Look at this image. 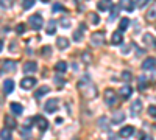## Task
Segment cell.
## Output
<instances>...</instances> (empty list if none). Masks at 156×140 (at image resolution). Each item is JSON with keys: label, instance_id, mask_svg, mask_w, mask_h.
<instances>
[{"label": "cell", "instance_id": "10", "mask_svg": "<svg viewBox=\"0 0 156 140\" xmlns=\"http://www.w3.org/2000/svg\"><path fill=\"white\" fill-rule=\"evenodd\" d=\"M97 8L100 11H109V9H112V0H98Z\"/></svg>", "mask_w": 156, "mask_h": 140}, {"label": "cell", "instance_id": "42", "mask_svg": "<svg viewBox=\"0 0 156 140\" xmlns=\"http://www.w3.org/2000/svg\"><path fill=\"white\" fill-rule=\"evenodd\" d=\"M119 8H120V6H117V8H114V11H112V14H111L109 20H114V19L117 17V14H119Z\"/></svg>", "mask_w": 156, "mask_h": 140}, {"label": "cell", "instance_id": "23", "mask_svg": "<svg viewBox=\"0 0 156 140\" xmlns=\"http://www.w3.org/2000/svg\"><path fill=\"white\" fill-rule=\"evenodd\" d=\"M56 45L59 50H66L69 47V39H66V37H58L56 39Z\"/></svg>", "mask_w": 156, "mask_h": 140}, {"label": "cell", "instance_id": "41", "mask_svg": "<svg viewBox=\"0 0 156 140\" xmlns=\"http://www.w3.org/2000/svg\"><path fill=\"white\" fill-rule=\"evenodd\" d=\"M148 114H150L151 117H154V118H156V106H153V104H151V106H148Z\"/></svg>", "mask_w": 156, "mask_h": 140}, {"label": "cell", "instance_id": "12", "mask_svg": "<svg viewBox=\"0 0 156 140\" xmlns=\"http://www.w3.org/2000/svg\"><path fill=\"white\" fill-rule=\"evenodd\" d=\"M156 67V58H147L142 62V69L144 70H153Z\"/></svg>", "mask_w": 156, "mask_h": 140}, {"label": "cell", "instance_id": "21", "mask_svg": "<svg viewBox=\"0 0 156 140\" xmlns=\"http://www.w3.org/2000/svg\"><path fill=\"white\" fill-rule=\"evenodd\" d=\"M48 90H50V87H48V86H42V87H39L37 90L34 92V98H36V100L42 98L45 94H48Z\"/></svg>", "mask_w": 156, "mask_h": 140}, {"label": "cell", "instance_id": "6", "mask_svg": "<svg viewBox=\"0 0 156 140\" xmlns=\"http://www.w3.org/2000/svg\"><path fill=\"white\" fill-rule=\"evenodd\" d=\"M36 80L34 78H31V76H27V78H23L22 81H20V87L22 89H25V90H30V89H33L34 86H36Z\"/></svg>", "mask_w": 156, "mask_h": 140}, {"label": "cell", "instance_id": "22", "mask_svg": "<svg viewBox=\"0 0 156 140\" xmlns=\"http://www.w3.org/2000/svg\"><path fill=\"white\" fill-rule=\"evenodd\" d=\"M147 20H150V22H153V20H156V2L151 5V8L147 11Z\"/></svg>", "mask_w": 156, "mask_h": 140}, {"label": "cell", "instance_id": "20", "mask_svg": "<svg viewBox=\"0 0 156 140\" xmlns=\"http://www.w3.org/2000/svg\"><path fill=\"white\" fill-rule=\"evenodd\" d=\"M9 109H11V112L14 114V115H22V112H23V108H22V104H19V103H11V106H9Z\"/></svg>", "mask_w": 156, "mask_h": 140}, {"label": "cell", "instance_id": "4", "mask_svg": "<svg viewBox=\"0 0 156 140\" xmlns=\"http://www.w3.org/2000/svg\"><path fill=\"white\" fill-rule=\"evenodd\" d=\"M44 109H45V112H48V114L56 112V111H58V100H56V98H50V100H47V101H45V104H44Z\"/></svg>", "mask_w": 156, "mask_h": 140}, {"label": "cell", "instance_id": "46", "mask_svg": "<svg viewBox=\"0 0 156 140\" xmlns=\"http://www.w3.org/2000/svg\"><path fill=\"white\" fill-rule=\"evenodd\" d=\"M142 140H153V138H151L150 135H145V137H144V138H142Z\"/></svg>", "mask_w": 156, "mask_h": 140}, {"label": "cell", "instance_id": "1", "mask_svg": "<svg viewBox=\"0 0 156 140\" xmlns=\"http://www.w3.org/2000/svg\"><path fill=\"white\" fill-rule=\"evenodd\" d=\"M78 89L83 92V95L86 98H95L97 97V87L90 83L89 76L86 75L83 80H80V83H78Z\"/></svg>", "mask_w": 156, "mask_h": 140}, {"label": "cell", "instance_id": "33", "mask_svg": "<svg viewBox=\"0 0 156 140\" xmlns=\"http://www.w3.org/2000/svg\"><path fill=\"white\" fill-rule=\"evenodd\" d=\"M2 140H12L11 132H9V129H8V128H5V129L2 131Z\"/></svg>", "mask_w": 156, "mask_h": 140}, {"label": "cell", "instance_id": "47", "mask_svg": "<svg viewBox=\"0 0 156 140\" xmlns=\"http://www.w3.org/2000/svg\"><path fill=\"white\" fill-rule=\"evenodd\" d=\"M42 2H44V3H47V2H50V0H42Z\"/></svg>", "mask_w": 156, "mask_h": 140}, {"label": "cell", "instance_id": "32", "mask_svg": "<svg viewBox=\"0 0 156 140\" xmlns=\"http://www.w3.org/2000/svg\"><path fill=\"white\" fill-rule=\"evenodd\" d=\"M147 80L144 78V76H139V90L142 92L144 89H147V83H145Z\"/></svg>", "mask_w": 156, "mask_h": 140}, {"label": "cell", "instance_id": "39", "mask_svg": "<svg viewBox=\"0 0 156 140\" xmlns=\"http://www.w3.org/2000/svg\"><path fill=\"white\" fill-rule=\"evenodd\" d=\"M83 62H84V64H89V62H90V55H89V52H84V53H83Z\"/></svg>", "mask_w": 156, "mask_h": 140}, {"label": "cell", "instance_id": "30", "mask_svg": "<svg viewBox=\"0 0 156 140\" xmlns=\"http://www.w3.org/2000/svg\"><path fill=\"white\" fill-rule=\"evenodd\" d=\"M36 0H22V8L23 9H30L31 6H34Z\"/></svg>", "mask_w": 156, "mask_h": 140}, {"label": "cell", "instance_id": "5", "mask_svg": "<svg viewBox=\"0 0 156 140\" xmlns=\"http://www.w3.org/2000/svg\"><path fill=\"white\" fill-rule=\"evenodd\" d=\"M115 101H117L115 92L112 90V89H106V90H105V103H106L108 106H114Z\"/></svg>", "mask_w": 156, "mask_h": 140}, {"label": "cell", "instance_id": "26", "mask_svg": "<svg viewBox=\"0 0 156 140\" xmlns=\"http://www.w3.org/2000/svg\"><path fill=\"white\" fill-rule=\"evenodd\" d=\"M98 126H100L103 131L111 132V131H109V126H108V118H106V117H101V118L98 120Z\"/></svg>", "mask_w": 156, "mask_h": 140}, {"label": "cell", "instance_id": "44", "mask_svg": "<svg viewBox=\"0 0 156 140\" xmlns=\"http://www.w3.org/2000/svg\"><path fill=\"white\" fill-rule=\"evenodd\" d=\"M109 140H117V137H115L114 132H109Z\"/></svg>", "mask_w": 156, "mask_h": 140}, {"label": "cell", "instance_id": "34", "mask_svg": "<svg viewBox=\"0 0 156 140\" xmlns=\"http://www.w3.org/2000/svg\"><path fill=\"white\" fill-rule=\"evenodd\" d=\"M89 19H90V22H92L94 25H98L100 23V17H98V14H89Z\"/></svg>", "mask_w": 156, "mask_h": 140}, {"label": "cell", "instance_id": "19", "mask_svg": "<svg viewBox=\"0 0 156 140\" xmlns=\"http://www.w3.org/2000/svg\"><path fill=\"white\" fill-rule=\"evenodd\" d=\"M122 41H123L122 31L117 30L115 33H112V37H111V42H112V45H120V44H122Z\"/></svg>", "mask_w": 156, "mask_h": 140}, {"label": "cell", "instance_id": "16", "mask_svg": "<svg viewBox=\"0 0 156 140\" xmlns=\"http://www.w3.org/2000/svg\"><path fill=\"white\" fill-rule=\"evenodd\" d=\"M34 121H36L37 128L41 129V131H45V129L48 128V121H47V118H44V117H34Z\"/></svg>", "mask_w": 156, "mask_h": 140}, {"label": "cell", "instance_id": "24", "mask_svg": "<svg viewBox=\"0 0 156 140\" xmlns=\"http://www.w3.org/2000/svg\"><path fill=\"white\" fill-rule=\"evenodd\" d=\"M86 30V25L83 23V25H80V27H78V30L73 33V39L75 41H80L81 39V37H83V31Z\"/></svg>", "mask_w": 156, "mask_h": 140}, {"label": "cell", "instance_id": "29", "mask_svg": "<svg viewBox=\"0 0 156 140\" xmlns=\"http://www.w3.org/2000/svg\"><path fill=\"white\" fill-rule=\"evenodd\" d=\"M128 25H129V19H126V17L120 19V23H119V31H125V30L128 28Z\"/></svg>", "mask_w": 156, "mask_h": 140}, {"label": "cell", "instance_id": "40", "mask_svg": "<svg viewBox=\"0 0 156 140\" xmlns=\"http://www.w3.org/2000/svg\"><path fill=\"white\" fill-rule=\"evenodd\" d=\"M23 31H25V25H23V23H19L17 27H16V33H17V34H22Z\"/></svg>", "mask_w": 156, "mask_h": 140}, {"label": "cell", "instance_id": "14", "mask_svg": "<svg viewBox=\"0 0 156 140\" xmlns=\"http://www.w3.org/2000/svg\"><path fill=\"white\" fill-rule=\"evenodd\" d=\"M119 6L123 8L125 11H129V12L134 11V2H133V0H120V2H119Z\"/></svg>", "mask_w": 156, "mask_h": 140}, {"label": "cell", "instance_id": "38", "mask_svg": "<svg viewBox=\"0 0 156 140\" xmlns=\"http://www.w3.org/2000/svg\"><path fill=\"white\" fill-rule=\"evenodd\" d=\"M148 2H150V0H137V2H136V6H137V8H144Z\"/></svg>", "mask_w": 156, "mask_h": 140}, {"label": "cell", "instance_id": "27", "mask_svg": "<svg viewBox=\"0 0 156 140\" xmlns=\"http://www.w3.org/2000/svg\"><path fill=\"white\" fill-rule=\"evenodd\" d=\"M55 70L58 72V73H64L67 70V64L64 61H59V62H56V66H55Z\"/></svg>", "mask_w": 156, "mask_h": 140}, {"label": "cell", "instance_id": "15", "mask_svg": "<svg viewBox=\"0 0 156 140\" xmlns=\"http://www.w3.org/2000/svg\"><path fill=\"white\" fill-rule=\"evenodd\" d=\"M16 67H17V64H16L14 61H9V59L3 61V64H2L3 72H14V70H16Z\"/></svg>", "mask_w": 156, "mask_h": 140}, {"label": "cell", "instance_id": "37", "mask_svg": "<svg viewBox=\"0 0 156 140\" xmlns=\"http://www.w3.org/2000/svg\"><path fill=\"white\" fill-rule=\"evenodd\" d=\"M50 53H51V48H50L48 45H45V47L42 48V56H45V58H48V56H50Z\"/></svg>", "mask_w": 156, "mask_h": 140}, {"label": "cell", "instance_id": "28", "mask_svg": "<svg viewBox=\"0 0 156 140\" xmlns=\"http://www.w3.org/2000/svg\"><path fill=\"white\" fill-rule=\"evenodd\" d=\"M56 30V20H48L47 23V34H55Z\"/></svg>", "mask_w": 156, "mask_h": 140}, {"label": "cell", "instance_id": "45", "mask_svg": "<svg viewBox=\"0 0 156 140\" xmlns=\"http://www.w3.org/2000/svg\"><path fill=\"white\" fill-rule=\"evenodd\" d=\"M55 83H58V84H62L64 81H62V78H56V76H55Z\"/></svg>", "mask_w": 156, "mask_h": 140}, {"label": "cell", "instance_id": "25", "mask_svg": "<svg viewBox=\"0 0 156 140\" xmlns=\"http://www.w3.org/2000/svg\"><path fill=\"white\" fill-rule=\"evenodd\" d=\"M5 126L8 129H14V128H17V123H16V120L14 118H11V117H5Z\"/></svg>", "mask_w": 156, "mask_h": 140}, {"label": "cell", "instance_id": "3", "mask_svg": "<svg viewBox=\"0 0 156 140\" xmlns=\"http://www.w3.org/2000/svg\"><path fill=\"white\" fill-rule=\"evenodd\" d=\"M90 44L97 45V47L105 44V34H103V31H97V33H94L92 36H90Z\"/></svg>", "mask_w": 156, "mask_h": 140}, {"label": "cell", "instance_id": "9", "mask_svg": "<svg viewBox=\"0 0 156 140\" xmlns=\"http://www.w3.org/2000/svg\"><path fill=\"white\" fill-rule=\"evenodd\" d=\"M119 95L123 98V100H128L129 97L133 95V87L131 86H123V87H120V90H119Z\"/></svg>", "mask_w": 156, "mask_h": 140}, {"label": "cell", "instance_id": "31", "mask_svg": "<svg viewBox=\"0 0 156 140\" xmlns=\"http://www.w3.org/2000/svg\"><path fill=\"white\" fill-rule=\"evenodd\" d=\"M0 5H2V9H9L12 6V0H0Z\"/></svg>", "mask_w": 156, "mask_h": 140}, {"label": "cell", "instance_id": "13", "mask_svg": "<svg viewBox=\"0 0 156 140\" xmlns=\"http://www.w3.org/2000/svg\"><path fill=\"white\" fill-rule=\"evenodd\" d=\"M123 120H125V114H123V111H115V112H114V115H112L111 123H112V125H119V123H122Z\"/></svg>", "mask_w": 156, "mask_h": 140}, {"label": "cell", "instance_id": "7", "mask_svg": "<svg viewBox=\"0 0 156 140\" xmlns=\"http://www.w3.org/2000/svg\"><path fill=\"white\" fill-rule=\"evenodd\" d=\"M142 42H144V45H148L150 48H154L156 47V37L151 33H145L142 36Z\"/></svg>", "mask_w": 156, "mask_h": 140}, {"label": "cell", "instance_id": "8", "mask_svg": "<svg viewBox=\"0 0 156 140\" xmlns=\"http://www.w3.org/2000/svg\"><path fill=\"white\" fill-rule=\"evenodd\" d=\"M140 109H142V101L140 100H134L131 108H129V114H131V117H137Z\"/></svg>", "mask_w": 156, "mask_h": 140}, {"label": "cell", "instance_id": "11", "mask_svg": "<svg viewBox=\"0 0 156 140\" xmlns=\"http://www.w3.org/2000/svg\"><path fill=\"white\" fill-rule=\"evenodd\" d=\"M134 128H133V126H123V128L119 131V135L120 137H123V138H128V137H131L133 134H134Z\"/></svg>", "mask_w": 156, "mask_h": 140}, {"label": "cell", "instance_id": "17", "mask_svg": "<svg viewBox=\"0 0 156 140\" xmlns=\"http://www.w3.org/2000/svg\"><path fill=\"white\" fill-rule=\"evenodd\" d=\"M37 70V64L34 61H28V62H25V66H23V72L25 73H34Z\"/></svg>", "mask_w": 156, "mask_h": 140}, {"label": "cell", "instance_id": "36", "mask_svg": "<svg viewBox=\"0 0 156 140\" xmlns=\"http://www.w3.org/2000/svg\"><path fill=\"white\" fill-rule=\"evenodd\" d=\"M51 11H53V12H59V11H64V6H62L61 3H55V5H53V8H51Z\"/></svg>", "mask_w": 156, "mask_h": 140}, {"label": "cell", "instance_id": "18", "mask_svg": "<svg viewBox=\"0 0 156 140\" xmlns=\"http://www.w3.org/2000/svg\"><path fill=\"white\" fill-rule=\"evenodd\" d=\"M12 90H14V81H12V80H5L3 81V94L8 95Z\"/></svg>", "mask_w": 156, "mask_h": 140}, {"label": "cell", "instance_id": "2", "mask_svg": "<svg viewBox=\"0 0 156 140\" xmlns=\"http://www.w3.org/2000/svg\"><path fill=\"white\" fill-rule=\"evenodd\" d=\"M28 23L33 30H41L42 25H44V20L41 17V14H33L30 19H28Z\"/></svg>", "mask_w": 156, "mask_h": 140}, {"label": "cell", "instance_id": "43", "mask_svg": "<svg viewBox=\"0 0 156 140\" xmlns=\"http://www.w3.org/2000/svg\"><path fill=\"white\" fill-rule=\"evenodd\" d=\"M122 78H123L125 81L131 80V73H129V72H123V73H122Z\"/></svg>", "mask_w": 156, "mask_h": 140}, {"label": "cell", "instance_id": "35", "mask_svg": "<svg viewBox=\"0 0 156 140\" xmlns=\"http://www.w3.org/2000/svg\"><path fill=\"white\" fill-rule=\"evenodd\" d=\"M59 25H61L62 28H69V27H70V20L64 17V19H61V20H59Z\"/></svg>", "mask_w": 156, "mask_h": 140}]
</instances>
